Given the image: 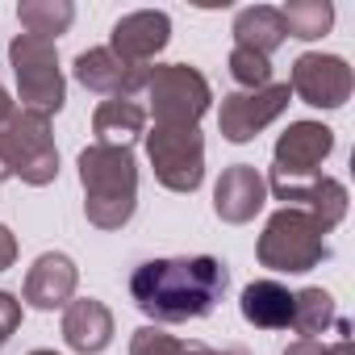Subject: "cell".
<instances>
[{"label":"cell","instance_id":"1","mask_svg":"<svg viewBox=\"0 0 355 355\" xmlns=\"http://www.w3.org/2000/svg\"><path fill=\"white\" fill-rule=\"evenodd\" d=\"M230 284V272L214 255H175V259H146L130 276L134 305L155 322H189L205 318Z\"/></svg>","mask_w":355,"mask_h":355},{"label":"cell","instance_id":"2","mask_svg":"<svg viewBox=\"0 0 355 355\" xmlns=\"http://www.w3.org/2000/svg\"><path fill=\"white\" fill-rule=\"evenodd\" d=\"M84 214L101 230H121L138 209V163L125 146H88L80 150Z\"/></svg>","mask_w":355,"mask_h":355},{"label":"cell","instance_id":"3","mask_svg":"<svg viewBox=\"0 0 355 355\" xmlns=\"http://www.w3.org/2000/svg\"><path fill=\"white\" fill-rule=\"evenodd\" d=\"M255 255H259V263L272 268V272H309V268H318L322 259H330V247H326V230H322L305 209L284 205L280 214L268 218Z\"/></svg>","mask_w":355,"mask_h":355},{"label":"cell","instance_id":"4","mask_svg":"<svg viewBox=\"0 0 355 355\" xmlns=\"http://www.w3.org/2000/svg\"><path fill=\"white\" fill-rule=\"evenodd\" d=\"M9 63H13V76H17V96H21V109L30 113H59L63 101H67V84H63V71H59V51L51 38H34V34H17L13 46H9Z\"/></svg>","mask_w":355,"mask_h":355},{"label":"cell","instance_id":"5","mask_svg":"<svg viewBox=\"0 0 355 355\" xmlns=\"http://www.w3.org/2000/svg\"><path fill=\"white\" fill-rule=\"evenodd\" d=\"M146 101H150V113H155V125H197L209 105H214V88L209 80L189 67V63H163V67H150L146 76Z\"/></svg>","mask_w":355,"mask_h":355},{"label":"cell","instance_id":"6","mask_svg":"<svg viewBox=\"0 0 355 355\" xmlns=\"http://www.w3.org/2000/svg\"><path fill=\"white\" fill-rule=\"evenodd\" d=\"M155 180L171 193H197L205 180V138L197 125H155L146 134Z\"/></svg>","mask_w":355,"mask_h":355},{"label":"cell","instance_id":"7","mask_svg":"<svg viewBox=\"0 0 355 355\" xmlns=\"http://www.w3.org/2000/svg\"><path fill=\"white\" fill-rule=\"evenodd\" d=\"M5 142L13 155V175H21V184L46 189L59 175V146L51 134V117L17 109L13 121L5 125Z\"/></svg>","mask_w":355,"mask_h":355},{"label":"cell","instance_id":"8","mask_svg":"<svg viewBox=\"0 0 355 355\" xmlns=\"http://www.w3.org/2000/svg\"><path fill=\"white\" fill-rule=\"evenodd\" d=\"M288 84H268L255 92H230L222 96V113H218V130L226 142H251L259 130H268L284 109H288Z\"/></svg>","mask_w":355,"mask_h":355},{"label":"cell","instance_id":"9","mask_svg":"<svg viewBox=\"0 0 355 355\" xmlns=\"http://www.w3.org/2000/svg\"><path fill=\"white\" fill-rule=\"evenodd\" d=\"M334 150V130L322 121H293L276 138V163H272V180H313L322 175V159Z\"/></svg>","mask_w":355,"mask_h":355},{"label":"cell","instance_id":"10","mask_svg":"<svg viewBox=\"0 0 355 355\" xmlns=\"http://www.w3.org/2000/svg\"><path fill=\"white\" fill-rule=\"evenodd\" d=\"M288 92H297L313 109H343L351 96V67L338 55L309 51L293 63V88Z\"/></svg>","mask_w":355,"mask_h":355},{"label":"cell","instance_id":"11","mask_svg":"<svg viewBox=\"0 0 355 355\" xmlns=\"http://www.w3.org/2000/svg\"><path fill=\"white\" fill-rule=\"evenodd\" d=\"M146 76L150 67H134V63H121L109 46H92L76 59V80L88 88V92H101L109 101H130L134 92L146 88Z\"/></svg>","mask_w":355,"mask_h":355},{"label":"cell","instance_id":"12","mask_svg":"<svg viewBox=\"0 0 355 355\" xmlns=\"http://www.w3.org/2000/svg\"><path fill=\"white\" fill-rule=\"evenodd\" d=\"M167 42H171V21H167V13H159V9L125 13V17L113 26V34H109V51H113L121 63H134V67H146Z\"/></svg>","mask_w":355,"mask_h":355},{"label":"cell","instance_id":"13","mask_svg":"<svg viewBox=\"0 0 355 355\" xmlns=\"http://www.w3.org/2000/svg\"><path fill=\"white\" fill-rule=\"evenodd\" d=\"M272 193L288 201L293 209H305L326 234L347 218V189L330 175H313V180H272Z\"/></svg>","mask_w":355,"mask_h":355},{"label":"cell","instance_id":"14","mask_svg":"<svg viewBox=\"0 0 355 355\" xmlns=\"http://www.w3.org/2000/svg\"><path fill=\"white\" fill-rule=\"evenodd\" d=\"M263 197H268L263 175L251 163H234V167L222 171V180L214 189V214L230 226H243L263 209Z\"/></svg>","mask_w":355,"mask_h":355},{"label":"cell","instance_id":"15","mask_svg":"<svg viewBox=\"0 0 355 355\" xmlns=\"http://www.w3.org/2000/svg\"><path fill=\"white\" fill-rule=\"evenodd\" d=\"M76 284H80V268L63 251H46L26 272V301L34 309H59L76 297Z\"/></svg>","mask_w":355,"mask_h":355},{"label":"cell","instance_id":"16","mask_svg":"<svg viewBox=\"0 0 355 355\" xmlns=\"http://www.w3.org/2000/svg\"><path fill=\"white\" fill-rule=\"evenodd\" d=\"M63 338H67V347L80 351V355L105 351L109 338H113V313H109V305H101V301H92V297L71 301L67 313H63Z\"/></svg>","mask_w":355,"mask_h":355},{"label":"cell","instance_id":"17","mask_svg":"<svg viewBox=\"0 0 355 355\" xmlns=\"http://www.w3.org/2000/svg\"><path fill=\"white\" fill-rule=\"evenodd\" d=\"M243 318L259 330H284L293 326V293L276 280H251L239 301Z\"/></svg>","mask_w":355,"mask_h":355},{"label":"cell","instance_id":"18","mask_svg":"<svg viewBox=\"0 0 355 355\" xmlns=\"http://www.w3.org/2000/svg\"><path fill=\"white\" fill-rule=\"evenodd\" d=\"M146 130V109L134 101H101L92 113V134L96 146H134V138H142Z\"/></svg>","mask_w":355,"mask_h":355},{"label":"cell","instance_id":"19","mask_svg":"<svg viewBox=\"0 0 355 355\" xmlns=\"http://www.w3.org/2000/svg\"><path fill=\"white\" fill-rule=\"evenodd\" d=\"M284 38H288L284 34V17L272 5H251V9H243L234 17V46H243V51H255V55L272 59V51Z\"/></svg>","mask_w":355,"mask_h":355},{"label":"cell","instance_id":"20","mask_svg":"<svg viewBox=\"0 0 355 355\" xmlns=\"http://www.w3.org/2000/svg\"><path fill=\"white\" fill-rule=\"evenodd\" d=\"M280 17H284V34L288 38L313 42V38H322L334 26V5L330 0H288V5L280 9Z\"/></svg>","mask_w":355,"mask_h":355},{"label":"cell","instance_id":"21","mask_svg":"<svg viewBox=\"0 0 355 355\" xmlns=\"http://www.w3.org/2000/svg\"><path fill=\"white\" fill-rule=\"evenodd\" d=\"M334 297L326 288H301L293 293V330L301 338H318L326 326H334Z\"/></svg>","mask_w":355,"mask_h":355},{"label":"cell","instance_id":"22","mask_svg":"<svg viewBox=\"0 0 355 355\" xmlns=\"http://www.w3.org/2000/svg\"><path fill=\"white\" fill-rule=\"evenodd\" d=\"M17 17H21L26 34L55 42V34H63L76 21V5L71 0H26V5L17 9Z\"/></svg>","mask_w":355,"mask_h":355},{"label":"cell","instance_id":"23","mask_svg":"<svg viewBox=\"0 0 355 355\" xmlns=\"http://www.w3.org/2000/svg\"><path fill=\"white\" fill-rule=\"evenodd\" d=\"M130 355H209L205 343H189V338H175L159 326H142L130 338Z\"/></svg>","mask_w":355,"mask_h":355},{"label":"cell","instance_id":"24","mask_svg":"<svg viewBox=\"0 0 355 355\" xmlns=\"http://www.w3.org/2000/svg\"><path fill=\"white\" fill-rule=\"evenodd\" d=\"M230 76H234L247 92L268 88V84H272V59H263V55H255V51L234 46V51H230Z\"/></svg>","mask_w":355,"mask_h":355},{"label":"cell","instance_id":"25","mask_svg":"<svg viewBox=\"0 0 355 355\" xmlns=\"http://www.w3.org/2000/svg\"><path fill=\"white\" fill-rule=\"evenodd\" d=\"M21 326V301L13 293H0V347L9 343V334Z\"/></svg>","mask_w":355,"mask_h":355},{"label":"cell","instance_id":"26","mask_svg":"<svg viewBox=\"0 0 355 355\" xmlns=\"http://www.w3.org/2000/svg\"><path fill=\"white\" fill-rule=\"evenodd\" d=\"M13 259H17V239H13L9 226H0V272L13 268Z\"/></svg>","mask_w":355,"mask_h":355},{"label":"cell","instance_id":"27","mask_svg":"<svg viewBox=\"0 0 355 355\" xmlns=\"http://www.w3.org/2000/svg\"><path fill=\"white\" fill-rule=\"evenodd\" d=\"M284 355H326V343L322 338H297Z\"/></svg>","mask_w":355,"mask_h":355},{"label":"cell","instance_id":"28","mask_svg":"<svg viewBox=\"0 0 355 355\" xmlns=\"http://www.w3.org/2000/svg\"><path fill=\"white\" fill-rule=\"evenodd\" d=\"M13 175V155H9V142H5V130H0V184Z\"/></svg>","mask_w":355,"mask_h":355},{"label":"cell","instance_id":"29","mask_svg":"<svg viewBox=\"0 0 355 355\" xmlns=\"http://www.w3.org/2000/svg\"><path fill=\"white\" fill-rule=\"evenodd\" d=\"M13 113H17V105H13V96L5 92V84H0V130L13 121Z\"/></svg>","mask_w":355,"mask_h":355},{"label":"cell","instance_id":"30","mask_svg":"<svg viewBox=\"0 0 355 355\" xmlns=\"http://www.w3.org/2000/svg\"><path fill=\"white\" fill-rule=\"evenodd\" d=\"M326 355H355V347H351V338H338V343L326 347Z\"/></svg>","mask_w":355,"mask_h":355},{"label":"cell","instance_id":"31","mask_svg":"<svg viewBox=\"0 0 355 355\" xmlns=\"http://www.w3.org/2000/svg\"><path fill=\"white\" fill-rule=\"evenodd\" d=\"M209 355H251L247 347H226V351H209Z\"/></svg>","mask_w":355,"mask_h":355},{"label":"cell","instance_id":"32","mask_svg":"<svg viewBox=\"0 0 355 355\" xmlns=\"http://www.w3.org/2000/svg\"><path fill=\"white\" fill-rule=\"evenodd\" d=\"M30 355H55V351H30Z\"/></svg>","mask_w":355,"mask_h":355}]
</instances>
